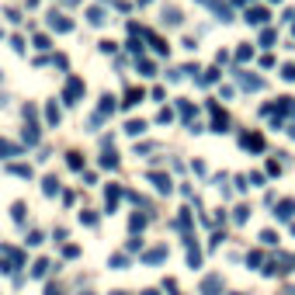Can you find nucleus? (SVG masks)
<instances>
[{"label": "nucleus", "instance_id": "5701e85b", "mask_svg": "<svg viewBox=\"0 0 295 295\" xmlns=\"http://www.w3.org/2000/svg\"><path fill=\"white\" fill-rule=\"evenodd\" d=\"M188 264H191V268H198V264H202V257H198V250H188Z\"/></svg>", "mask_w": 295, "mask_h": 295}, {"label": "nucleus", "instance_id": "473e14b6", "mask_svg": "<svg viewBox=\"0 0 295 295\" xmlns=\"http://www.w3.org/2000/svg\"><path fill=\"white\" fill-rule=\"evenodd\" d=\"M84 295H91V292H84Z\"/></svg>", "mask_w": 295, "mask_h": 295}, {"label": "nucleus", "instance_id": "393cba45", "mask_svg": "<svg viewBox=\"0 0 295 295\" xmlns=\"http://www.w3.org/2000/svg\"><path fill=\"white\" fill-rule=\"evenodd\" d=\"M42 240H45V236H42V233H31V236H28V247H39V243H42Z\"/></svg>", "mask_w": 295, "mask_h": 295}, {"label": "nucleus", "instance_id": "9b49d317", "mask_svg": "<svg viewBox=\"0 0 295 295\" xmlns=\"http://www.w3.org/2000/svg\"><path fill=\"white\" fill-rule=\"evenodd\" d=\"M139 101H142V91H129V94H125V101H122V104H125V108H136V104H139Z\"/></svg>", "mask_w": 295, "mask_h": 295}, {"label": "nucleus", "instance_id": "bb28decb", "mask_svg": "<svg viewBox=\"0 0 295 295\" xmlns=\"http://www.w3.org/2000/svg\"><path fill=\"white\" fill-rule=\"evenodd\" d=\"M285 80H295V66H285V73H281Z\"/></svg>", "mask_w": 295, "mask_h": 295}, {"label": "nucleus", "instance_id": "6e6552de", "mask_svg": "<svg viewBox=\"0 0 295 295\" xmlns=\"http://www.w3.org/2000/svg\"><path fill=\"white\" fill-rule=\"evenodd\" d=\"M49 274V261H35L31 264V278H45Z\"/></svg>", "mask_w": 295, "mask_h": 295}, {"label": "nucleus", "instance_id": "2eb2a0df", "mask_svg": "<svg viewBox=\"0 0 295 295\" xmlns=\"http://www.w3.org/2000/svg\"><path fill=\"white\" fill-rule=\"evenodd\" d=\"M261 243L274 247V243H278V233H274V229H264V233H261Z\"/></svg>", "mask_w": 295, "mask_h": 295}, {"label": "nucleus", "instance_id": "ddd939ff", "mask_svg": "<svg viewBox=\"0 0 295 295\" xmlns=\"http://www.w3.org/2000/svg\"><path fill=\"white\" fill-rule=\"evenodd\" d=\"M11 219H14V223H18V226L24 223V202H18V205L11 208Z\"/></svg>", "mask_w": 295, "mask_h": 295}, {"label": "nucleus", "instance_id": "4be33fe9", "mask_svg": "<svg viewBox=\"0 0 295 295\" xmlns=\"http://www.w3.org/2000/svg\"><path fill=\"white\" fill-rule=\"evenodd\" d=\"M188 226H191V215L181 212V215H177V229H188Z\"/></svg>", "mask_w": 295, "mask_h": 295}, {"label": "nucleus", "instance_id": "a211bd4d", "mask_svg": "<svg viewBox=\"0 0 295 295\" xmlns=\"http://www.w3.org/2000/svg\"><path fill=\"white\" fill-rule=\"evenodd\" d=\"M142 129H146L142 122H129V125H125V132H129V136H142Z\"/></svg>", "mask_w": 295, "mask_h": 295}, {"label": "nucleus", "instance_id": "412c9836", "mask_svg": "<svg viewBox=\"0 0 295 295\" xmlns=\"http://www.w3.org/2000/svg\"><path fill=\"white\" fill-rule=\"evenodd\" d=\"M59 191V181L56 177H45V195H56Z\"/></svg>", "mask_w": 295, "mask_h": 295}, {"label": "nucleus", "instance_id": "9d476101", "mask_svg": "<svg viewBox=\"0 0 295 295\" xmlns=\"http://www.w3.org/2000/svg\"><path fill=\"white\" fill-rule=\"evenodd\" d=\"M153 184H157V191H160V195H170V181H167L163 174H157V177H153Z\"/></svg>", "mask_w": 295, "mask_h": 295}, {"label": "nucleus", "instance_id": "f3484780", "mask_svg": "<svg viewBox=\"0 0 295 295\" xmlns=\"http://www.w3.org/2000/svg\"><path fill=\"white\" fill-rule=\"evenodd\" d=\"M52 28H59V31H66V28H69V21H66L63 14H52Z\"/></svg>", "mask_w": 295, "mask_h": 295}, {"label": "nucleus", "instance_id": "0eeeda50", "mask_svg": "<svg viewBox=\"0 0 295 295\" xmlns=\"http://www.w3.org/2000/svg\"><path fill=\"white\" fill-rule=\"evenodd\" d=\"M108 264H112L115 271H122V268H129V253H112V261H108Z\"/></svg>", "mask_w": 295, "mask_h": 295}, {"label": "nucleus", "instance_id": "f8f14e48", "mask_svg": "<svg viewBox=\"0 0 295 295\" xmlns=\"http://www.w3.org/2000/svg\"><path fill=\"white\" fill-rule=\"evenodd\" d=\"M11 153H18V146H11L7 139H0V160H7Z\"/></svg>", "mask_w": 295, "mask_h": 295}, {"label": "nucleus", "instance_id": "f03ea898", "mask_svg": "<svg viewBox=\"0 0 295 295\" xmlns=\"http://www.w3.org/2000/svg\"><path fill=\"white\" fill-rule=\"evenodd\" d=\"M202 292H205V295H219V292H223V278H219V274L205 278V281H202Z\"/></svg>", "mask_w": 295, "mask_h": 295}, {"label": "nucleus", "instance_id": "20e7f679", "mask_svg": "<svg viewBox=\"0 0 295 295\" xmlns=\"http://www.w3.org/2000/svg\"><path fill=\"white\" fill-rule=\"evenodd\" d=\"M292 215H295V202H281V205H278V219H281V223H288Z\"/></svg>", "mask_w": 295, "mask_h": 295}, {"label": "nucleus", "instance_id": "6ab92c4d", "mask_svg": "<svg viewBox=\"0 0 295 295\" xmlns=\"http://www.w3.org/2000/svg\"><path fill=\"white\" fill-rule=\"evenodd\" d=\"M101 163H104L108 170H115V167H118V160H115V153H104V157H101Z\"/></svg>", "mask_w": 295, "mask_h": 295}, {"label": "nucleus", "instance_id": "aec40b11", "mask_svg": "<svg viewBox=\"0 0 295 295\" xmlns=\"http://www.w3.org/2000/svg\"><path fill=\"white\" fill-rule=\"evenodd\" d=\"M66 163H69L73 170H80V167H84V160H80V153H69V157H66Z\"/></svg>", "mask_w": 295, "mask_h": 295}, {"label": "nucleus", "instance_id": "a878e982", "mask_svg": "<svg viewBox=\"0 0 295 295\" xmlns=\"http://www.w3.org/2000/svg\"><path fill=\"white\" fill-rule=\"evenodd\" d=\"M247 215H250L247 208H236V226H243V223H247Z\"/></svg>", "mask_w": 295, "mask_h": 295}, {"label": "nucleus", "instance_id": "2f4dec72", "mask_svg": "<svg viewBox=\"0 0 295 295\" xmlns=\"http://www.w3.org/2000/svg\"><path fill=\"white\" fill-rule=\"evenodd\" d=\"M288 132H292V136H295V129H288Z\"/></svg>", "mask_w": 295, "mask_h": 295}, {"label": "nucleus", "instance_id": "c756f323", "mask_svg": "<svg viewBox=\"0 0 295 295\" xmlns=\"http://www.w3.org/2000/svg\"><path fill=\"white\" fill-rule=\"evenodd\" d=\"M142 295H160V292H157V288H146V292H142Z\"/></svg>", "mask_w": 295, "mask_h": 295}, {"label": "nucleus", "instance_id": "cd10ccee", "mask_svg": "<svg viewBox=\"0 0 295 295\" xmlns=\"http://www.w3.org/2000/svg\"><path fill=\"white\" fill-rule=\"evenodd\" d=\"M163 288H167V292H170V295H177V285H174V281H170V278H167V281H163Z\"/></svg>", "mask_w": 295, "mask_h": 295}, {"label": "nucleus", "instance_id": "c85d7f7f", "mask_svg": "<svg viewBox=\"0 0 295 295\" xmlns=\"http://www.w3.org/2000/svg\"><path fill=\"white\" fill-rule=\"evenodd\" d=\"M45 295H59V288H56V285H49V288H45Z\"/></svg>", "mask_w": 295, "mask_h": 295}, {"label": "nucleus", "instance_id": "423d86ee", "mask_svg": "<svg viewBox=\"0 0 295 295\" xmlns=\"http://www.w3.org/2000/svg\"><path fill=\"white\" fill-rule=\"evenodd\" d=\"M268 18H271V14H268V11H261V7H253V11L247 14V21H250V24H264Z\"/></svg>", "mask_w": 295, "mask_h": 295}, {"label": "nucleus", "instance_id": "f257e3e1", "mask_svg": "<svg viewBox=\"0 0 295 295\" xmlns=\"http://www.w3.org/2000/svg\"><path fill=\"white\" fill-rule=\"evenodd\" d=\"M63 94H66V104H77V97L84 94V84H80L77 77H69V80H66V91H63Z\"/></svg>", "mask_w": 295, "mask_h": 295}, {"label": "nucleus", "instance_id": "4468645a", "mask_svg": "<svg viewBox=\"0 0 295 295\" xmlns=\"http://www.w3.org/2000/svg\"><path fill=\"white\" fill-rule=\"evenodd\" d=\"M146 223H150V215H132V223H129V226H132V233H139Z\"/></svg>", "mask_w": 295, "mask_h": 295}, {"label": "nucleus", "instance_id": "1a4fd4ad", "mask_svg": "<svg viewBox=\"0 0 295 295\" xmlns=\"http://www.w3.org/2000/svg\"><path fill=\"white\" fill-rule=\"evenodd\" d=\"M243 146L247 150H264V139L261 136H243Z\"/></svg>", "mask_w": 295, "mask_h": 295}, {"label": "nucleus", "instance_id": "b1692460", "mask_svg": "<svg viewBox=\"0 0 295 295\" xmlns=\"http://www.w3.org/2000/svg\"><path fill=\"white\" fill-rule=\"evenodd\" d=\"M80 219H84V226H94V223H97V215H94V212H84Z\"/></svg>", "mask_w": 295, "mask_h": 295}, {"label": "nucleus", "instance_id": "7ed1b4c3", "mask_svg": "<svg viewBox=\"0 0 295 295\" xmlns=\"http://www.w3.org/2000/svg\"><path fill=\"white\" fill-rule=\"evenodd\" d=\"M167 261V247H157V250H146V264H163Z\"/></svg>", "mask_w": 295, "mask_h": 295}, {"label": "nucleus", "instance_id": "dca6fc26", "mask_svg": "<svg viewBox=\"0 0 295 295\" xmlns=\"http://www.w3.org/2000/svg\"><path fill=\"white\" fill-rule=\"evenodd\" d=\"M45 118H49V125H56V122H59V108H56V104H49V108H45Z\"/></svg>", "mask_w": 295, "mask_h": 295}, {"label": "nucleus", "instance_id": "39448f33", "mask_svg": "<svg viewBox=\"0 0 295 295\" xmlns=\"http://www.w3.org/2000/svg\"><path fill=\"white\" fill-rule=\"evenodd\" d=\"M236 80H240L247 91H257V87H261V80H257V77H250V73H236Z\"/></svg>", "mask_w": 295, "mask_h": 295}, {"label": "nucleus", "instance_id": "7c9ffc66", "mask_svg": "<svg viewBox=\"0 0 295 295\" xmlns=\"http://www.w3.org/2000/svg\"><path fill=\"white\" fill-rule=\"evenodd\" d=\"M112 295H125V292H112Z\"/></svg>", "mask_w": 295, "mask_h": 295}]
</instances>
